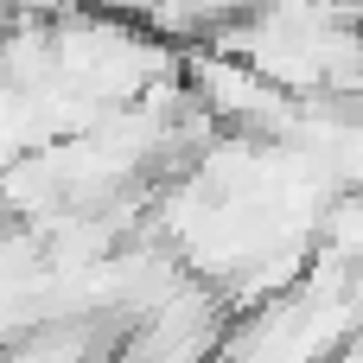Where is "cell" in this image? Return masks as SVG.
Here are the masks:
<instances>
[]
</instances>
